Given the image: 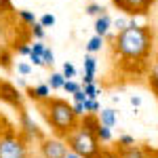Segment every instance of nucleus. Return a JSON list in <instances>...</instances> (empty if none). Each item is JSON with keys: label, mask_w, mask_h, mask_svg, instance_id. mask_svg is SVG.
Returning <instances> with one entry per match:
<instances>
[{"label": "nucleus", "mask_w": 158, "mask_h": 158, "mask_svg": "<svg viewBox=\"0 0 158 158\" xmlns=\"http://www.w3.org/2000/svg\"><path fill=\"white\" fill-rule=\"evenodd\" d=\"M85 72L86 74H97V59L93 53H86L85 55Z\"/></svg>", "instance_id": "6ab92c4d"}, {"label": "nucleus", "mask_w": 158, "mask_h": 158, "mask_svg": "<svg viewBox=\"0 0 158 158\" xmlns=\"http://www.w3.org/2000/svg\"><path fill=\"white\" fill-rule=\"evenodd\" d=\"M85 110H86V114H99L101 106H99L97 99H86L85 101Z\"/></svg>", "instance_id": "c85d7f7f"}, {"label": "nucleus", "mask_w": 158, "mask_h": 158, "mask_svg": "<svg viewBox=\"0 0 158 158\" xmlns=\"http://www.w3.org/2000/svg\"><path fill=\"white\" fill-rule=\"evenodd\" d=\"M0 101H4L6 106L15 110H23V95L17 91V86L11 82H0Z\"/></svg>", "instance_id": "6e6552de"}, {"label": "nucleus", "mask_w": 158, "mask_h": 158, "mask_svg": "<svg viewBox=\"0 0 158 158\" xmlns=\"http://www.w3.org/2000/svg\"><path fill=\"white\" fill-rule=\"evenodd\" d=\"M30 34L34 36V40H44V36H47V27L40 23V21H36V23L30 27Z\"/></svg>", "instance_id": "aec40b11"}, {"label": "nucleus", "mask_w": 158, "mask_h": 158, "mask_svg": "<svg viewBox=\"0 0 158 158\" xmlns=\"http://www.w3.org/2000/svg\"><path fill=\"white\" fill-rule=\"evenodd\" d=\"M0 21H2V19H0Z\"/></svg>", "instance_id": "58836bf2"}, {"label": "nucleus", "mask_w": 158, "mask_h": 158, "mask_svg": "<svg viewBox=\"0 0 158 158\" xmlns=\"http://www.w3.org/2000/svg\"><path fill=\"white\" fill-rule=\"evenodd\" d=\"M17 114H19V131L27 137V141L40 143V139L44 137V133H42V129L38 127L36 122H34V118L30 116V112L23 108V110H19Z\"/></svg>", "instance_id": "0eeeda50"}, {"label": "nucleus", "mask_w": 158, "mask_h": 158, "mask_svg": "<svg viewBox=\"0 0 158 158\" xmlns=\"http://www.w3.org/2000/svg\"><path fill=\"white\" fill-rule=\"evenodd\" d=\"M38 21L44 25V27H53L57 19H55V15H53V13H44V15H40V17H38Z\"/></svg>", "instance_id": "7c9ffc66"}, {"label": "nucleus", "mask_w": 158, "mask_h": 158, "mask_svg": "<svg viewBox=\"0 0 158 158\" xmlns=\"http://www.w3.org/2000/svg\"><path fill=\"white\" fill-rule=\"evenodd\" d=\"M129 101H131V106H133V108H137V106H141V97H137V95H133V97L129 99Z\"/></svg>", "instance_id": "e433bc0d"}, {"label": "nucleus", "mask_w": 158, "mask_h": 158, "mask_svg": "<svg viewBox=\"0 0 158 158\" xmlns=\"http://www.w3.org/2000/svg\"><path fill=\"white\" fill-rule=\"evenodd\" d=\"M13 49H15V53H17L19 57H27V55L32 53V44H30V42H17Z\"/></svg>", "instance_id": "393cba45"}, {"label": "nucleus", "mask_w": 158, "mask_h": 158, "mask_svg": "<svg viewBox=\"0 0 158 158\" xmlns=\"http://www.w3.org/2000/svg\"><path fill=\"white\" fill-rule=\"evenodd\" d=\"M25 97L38 106L42 101H47L49 97H53V95H51V86L47 82H40V85H34V86H25Z\"/></svg>", "instance_id": "1a4fd4ad"}, {"label": "nucleus", "mask_w": 158, "mask_h": 158, "mask_svg": "<svg viewBox=\"0 0 158 158\" xmlns=\"http://www.w3.org/2000/svg\"><path fill=\"white\" fill-rule=\"evenodd\" d=\"M85 101H86V95H85V91H82V86H80L72 95V103H85Z\"/></svg>", "instance_id": "473e14b6"}, {"label": "nucleus", "mask_w": 158, "mask_h": 158, "mask_svg": "<svg viewBox=\"0 0 158 158\" xmlns=\"http://www.w3.org/2000/svg\"><path fill=\"white\" fill-rule=\"evenodd\" d=\"M15 70L21 76H30L32 74V63L30 61H15Z\"/></svg>", "instance_id": "a878e982"}, {"label": "nucleus", "mask_w": 158, "mask_h": 158, "mask_svg": "<svg viewBox=\"0 0 158 158\" xmlns=\"http://www.w3.org/2000/svg\"><path fill=\"white\" fill-rule=\"evenodd\" d=\"M80 86H82V85H80V82H76V80L72 78V80H65V85H63V89H61V91H65L68 95H74Z\"/></svg>", "instance_id": "c756f323"}, {"label": "nucleus", "mask_w": 158, "mask_h": 158, "mask_svg": "<svg viewBox=\"0 0 158 158\" xmlns=\"http://www.w3.org/2000/svg\"><path fill=\"white\" fill-rule=\"evenodd\" d=\"M103 44H106V38L95 34V36L86 42V53H93V55H95V53H99V51L103 49Z\"/></svg>", "instance_id": "a211bd4d"}, {"label": "nucleus", "mask_w": 158, "mask_h": 158, "mask_svg": "<svg viewBox=\"0 0 158 158\" xmlns=\"http://www.w3.org/2000/svg\"><path fill=\"white\" fill-rule=\"evenodd\" d=\"M129 146H135V137H131V135H118L116 148H129Z\"/></svg>", "instance_id": "cd10ccee"}, {"label": "nucleus", "mask_w": 158, "mask_h": 158, "mask_svg": "<svg viewBox=\"0 0 158 158\" xmlns=\"http://www.w3.org/2000/svg\"><path fill=\"white\" fill-rule=\"evenodd\" d=\"M148 85H150V89L154 91V95L158 97V57H156V61L152 63L150 72H148Z\"/></svg>", "instance_id": "f3484780"}, {"label": "nucleus", "mask_w": 158, "mask_h": 158, "mask_svg": "<svg viewBox=\"0 0 158 158\" xmlns=\"http://www.w3.org/2000/svg\"><path fill=\"white\" fill-rule=\"evenodd\" d=\"M65 158H80L76 152H72V150H68V154H65Z\"/></svg>", "instance_id": "4c0bfd02"}, {"label": "nucleus", "mask_w": 158, "mask_h": 158, "mask_svg": "<svg viewBox=\"0 0 158 158\" xmlns=\"http://www.w3.org/2000/svg\"><path fill=\"white\" fill-rule=\"evenodd\" d=\"M15 15H17V21L21 25H25V27H32V25L38 21V17L34 15V11H27V9H19Z\"/></svg>", "instance_id": "2eb2a0df"}, {"label": "nucleus", "mask_w": 158, "mask_h": 158, "mask_svg": "<svg viewBox=\"0 0 158 158\" xmlns=\"http://www.w3.org/2000/svg\"><path fill=\"white\" fill-rule=\"evenodd\" d=\"M47 85L51 86V91H61L65 85V76L61 72H51V76L47 78Z\"/></svg>", "instance_id": "dca6fc26"}, {"label": "nucleus", "mask_w": 158, "mask_h": 158, "mask_svg": "<svg viewBox=\"0 0 158 158\" xmlns=\"http://www.w3.org/2000/svg\"><path fill=\"white\" fill-rule=\"evenodd\" d=\"M131 19H135V17H127V15H120L116 21H112V25H114V30H116V34L118 32H122V30H127L129 27V23H131Z\"/></svg>", "instance_id": "4be33fe9"}, {"label": "nucleus", "mask_w": 158, "mask_h": 158, "mask_svg": "<svg viewBox=\"0 0 158 158\" xmlns=\"http://www.w3.org/2000/svg\"><path fill=\"white\" fill-rule=\"evenodd\" d=\"M15 6H13L11 0H0V19L2 21H11V19H17V15H15ZM0 21V23H2Z\"/></svg>", "instance_id": "ddd939ff"}, {"label": "nucleus", "mask_w": 158, "mask_h": 158, "mask_svg": "<svg viewBox=\"0 0 158 158\" xmlns=\"http://www.w3.org/2000/svg\"><path fill=\"white\" fill-rule=\"evenodd\" d=\"M61 74L65 76V80H72V78H76V68H74L72 63H63V68H61Z\"/></svg>", "instance_id": "2f4dec72"}, {"label": "nucleus", "mask_w": 158, "mask_h": 158, "mask_svg": "<svg viewBox=\"0 0 158 158\" xmlns=\"http://www.w3.org/2000/svg\"><path fill=\"white\" fill-rule=\"evenodd\" d=\"M42 65H44V68H53V65H55V53H53L49 47L42 53Z\"/></svg>", "instance_id": "bb28decb"}, {"label": "nucleus", "mask_w": 158, "mask_h": 158, "mask_svg": "<svg viewBox=\"0 0 158 158\" xmlns=\"http://www.w3.org/2000/svg\"><path fill=\"white\" fill-rule=\"evenodd\" d=\"M72 108H74V114L80 118V116H85L86 114V110H85V103H72Z\"/></svg>", "instance_id": "72a5a7b5"}, {"label": "nucleus", "mask_w": 158, "mask_h": 158, "mask_svg": "<svg viewBox=\"0 0 158 158\" xmlns=\"http://www.w3.org/2000/svg\"><path fill=\"white\" fill-rule=\"evenodd\" d=\"M120 152V158H146L148 152H146V146H129V148H118Z\"/></svg>", "instance_id": "f8f14e48"}, {"label": "nucleus", "mask_w": 158, "mask_h": 158, "mask_svg": "<svg viewBox=\"0 0 158 158\" xmlns=\"http://www.w3.org/2000/svg\"><path fill=\"white\" fill-rule=\"evenodd\" d=\"M0 158H32V141H27L19 127L15 129L6 124V120L0 129Z\"/></svg>", "instance_id": "7ed1b4c3"}, {"label": "nucleus", "mask_w": 158, "mask_h": 158, "mask_svg": "<svg viewBox=\"0 0 158 158\" xmlns=\"http://www.w3.org/2000/svg\"><path fill=\"white\" fill-rule=\"evenodd\" d=\"M38 110L42 112L47 124L51 127L53 135H57V137H65L74 127H78V120H80L74 114L72 103H68L61 97H49L47 101L38 103Z\"/></svg>", "instance_id": "f03ea898"}, {"label": "nucleus", "mask_w": 158, "mask_h": 158, "mask_svg": "<svg viewBox=\"0 0 158 158\" xmlns=\"http://www.w3.org/2000/svg\"><path fill=\"white\" fill-rule=\"evenodd\" d=\"M82 82H95V74H82Z\"/></svg>", "instance_id": "c9c22d12"}, {"label": "nucleus", "mask_w": 158, "mask_h": 158, "mask_svg": "<svg viewBox=\"0 0 158 158\" xmlns=\"http://www.w3.org/2000/svg\"><path fill=\"white\" fill-rule=\"evenodd\" d=\"M68 143L63 137H57V135H44L38 143V152H40V158H65L68 154Z\"/></svg>", "instance_id": "39448f33"}, {"label": "nucleus", "mask_w": 158, "mask_h": 158, "mask_svg": "<svg viewBox=\"0 0 158 158\" xmlns=\"http://www.w3.org/2000/svg\"><path fill=\"white\" fill-rule=\"evenodd\" d=\"M82 91H85L86 99H97L99 95V86L95 82H82Z\"/></svg>", "instance_id": "412c9836"}, {"label": "nucleus", "mask_w": 158, "mask_h": 158, "mask_svg": "<svg viewBox=\"0 0 158 158\" xmlns=\"http://www.w3.org/2000/svg\"><path fill=\"white\" fill-rule=\"evenodd\" d=\"M95 137L99 139V143H101V146H108V143H112V141H114L112 129H110V127H103L101 122H99L97 129H95Z\"/></svg>", "instance_id": "4468645a"}, {"label": "nucleus", "mask_w": 158, "mask_h": 158, "mask_svg": "<svg viewBox=\"0 0 158 158\" xmlns=\"http://www.w3.org/2000/svg\"><path fill=\"white\" fill-rule=\"evenodd\" d=\"M63 139H65L68 148H70L72 152H76L80 158H95L97 152L101 150V143H99V139L95 137V133L89 131V129H85L82 124L74 127Z\"/></svg>", "instance_id": "20e7f679"}, {"label": "nucleus", "mask_w": 158, "mask_h": 158, "mask_svg": "<svg viewBox=\"0 0 158 158\" xmlns=\"http://www.w3.org/2000/svg\"><path fill=\"white\" fill-rule=\"evenodd\" d=\"M97 118H99V122H101L103 127L114 129V127H116V122H118V112H116L114 108H103V110H99Z\"/></svg>", "instance_id": "9d476101"}, {"label": "nucleus", "mask_w": 158, "mask_h": 158, "mask_svg": "<svg viewBox=\"0 0 158 158\" xmlns=\"http://www.w3.org/2000/svg\"><path fill=\"white\" fill-rule=\"evenodd\" d=\"M95 158H120V152H118V148H103L97 152V156Z\"/></svg>", "instance_id": "5701e85b"}, {"label": "nucleus", "mask_w": 158, "mask_h": 158, "mask_svg": "<svg viewBox=\"0 0 158 158\" xmlns=\"http://www.w3.org/2000/svg\"><path fill=\"white\" fill-rule=\"evenodd\" d=\"M103 13H106V6H103V4L91 2V4L86 6V15H91V17H99V15H103Z\"/></svg>", "instance_id": "b1692460"}, {"label": "nucleus", "mask_w": 158, "mask_h": 158, "mask_svg": "<svg viewBox=\"0 0 158 158\" xmlns=\"http://www.w3.org/2000/svg\"><path fill=\"white\" fill-rule=\"evenodd\" d=\"M106 38L112 40V51L118 57L122 70H131L135 74H141L148 68V59L154 51V30L146 23H137L131 19L127 30L118 34H108Z\"/></svg>", "instance_id": "f257e3e1"}, {"label": "nucleus", "mask_w": 158, "mask_h": 158, "mask_svg": "<svg viewBox=\"0 0 158 158\" xmlns=\"http://www.w3.org/2000/svg\"><path fill=\"white\" fill-rule=\"evenodd\" d=\"M9 49H11V47H9V42H6L4 38H0V59L4 57V53H6Z\"/></svg>", "instance_id": "f704fd0d"}, {"label": "nucleus", "mask_w": 158, "mask_h": 158, "mask_svg": "<svg viewBox=\"0 0 158 158\" xmlns=\"http://www.w3.org/2000/svg\"><path fill=\"white\" fill-rule=\"evenodd\" d=\"M156 0H112V4L127 17H143L150 13Z\"/></svg>", "instance_id": "423d86ee"}, {"label": "nucleus", "mask_w": 158, "mask_h": 158, "mask_svg": "<svg viewBox=\"0 0 158 158\" xmlns=\"http://www.w3.org/2000/svg\"><path fill=\"white\" fill-rule=\"evenodd\" d=\"M110 30H112V17H110L108 13H103V15H99L95 17V34L97 36H108Z\"/></svg>", "instance_id": "9b49d317"}]
</instances>
